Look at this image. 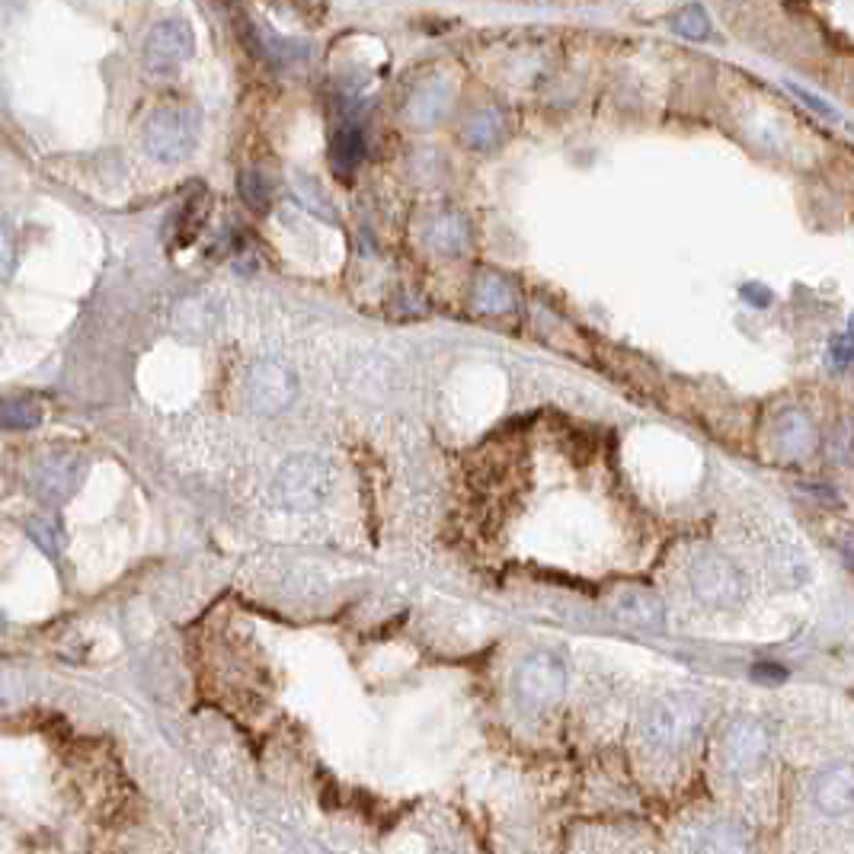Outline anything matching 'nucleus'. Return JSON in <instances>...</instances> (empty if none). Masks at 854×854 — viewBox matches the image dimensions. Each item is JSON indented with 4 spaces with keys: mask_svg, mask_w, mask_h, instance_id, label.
Here are the masks:
<instances>
[{
    "mask_svg": "<svg viewBox=\"0 0 854 854\" xmlns=\"http://www.w3.org/2000/svg\"><path fill=\"white\" fill-rule=\"evenodd\" d=\"M334 493V467L320 455H292L273 477L275 503L288 513H317Z\"/></svg>",
    "mask_w": 854,
    "mask_h": 854,
    "instance_id": "nucleus-1",
    "label": "nucleus"
},
{
    "mask_svg": "<svg viewBox=\"0 0 854 854\" xmlns=\"http://www.w3.org/2000/svg\"><path fill=\"white\" fill-rule=\"evenodd\" d=\"M704 727V707L695 695H666L646 707L641 720V736L646 746L678 752L685 749Z\"/></svg>",
    "mask_w": 854,
    "mask_h": 854,
    "instance_id": "nucleus-2",
    "label": "nucleus"
},
{
    "mask_svg": "<svg viewBox=\"0 0 854 854\" xmlns=\"http://www.w3.org/2000/svg\"><path fill=\"white\" fill-rule=\"evenodd\" d=\"M688 586H692V595L710 611H739L749 602L746 573L724 553H714V550H704L692 560Z\"/></svg>",
    "mask_w": 854,
    "mask_h": 854,
    "instance_id": "nucleus-3",
    "label": "nucleus"
},
{
    "mask_svg": "<svg viewBox=\"0 0 854 854\" xmlns=\"http://www.w3.org/2000/svg\"><path fill=\"white\" fill-rule=\"evenodd\" d=\"M563 692H567V666L550 650H538V653L525 656L513 675V695L521 710H528V714L550 710L563 698Z\"/></svg>",
    "mask_w": 854,
    "mask_h": 854,
    "instance_id": "nucleus-4",
    "label": "nucleus"
},
{
    "mask_svg": "<svg viewBox=\"0 0 854 854\" xmlns=\"http://www.w3.org/2000/svg\"><path fill=\"white\" fill-rule=\"evenodd\" d=\"M199 145V116L189 109H160L145 125V151L160 164H180Z\"/></svg>",
    "mask_w": 854,
    "mask_h": 854,
    "instance_id": "nucleus-5",
    "label": "nucleus"
},
{
    "mask_svg": "<svg viewBox=\"0 0 854 854\" xmlns=\"http://www.w3.org/2000/svg\"><path fill=\"white\" fill-rule=\"evenodd\" d=\"M720 752H724V765L730 768L732 774H742V778L756 774L768 762L771 730L765 727L762 720H756V717H739L724 732Z\"/></svg>",
    "mask_w": 854,
    "mask_h": 854,
    "instance_id": "nucleus-6",
    "label": "nucleus"
},
{
    "mask_svg": "<svg viewBox=\"0 0 854 854\" xmlns=\"http://www.w3.org/2000/svg\"><path fill=\"white\" fill-rule=\"evenodd\" d=\"M298 397V378L295 371L282 362H256L250 368V378H246V400L256 413L263 417H275L282 410H288Z\"/></svg>",
    "mask_w": 854,
    "mask_h": 854,
    "instance_id": "nucleus-7",
    "label": "nucleus"
},
{
    "mask_svg": "<svg viewBox=\"0 0 854 854\" xmlns=\"http://www.w3.org/2000/svg\"><path fill=\"white\" fill-rule=\"evenodd\" d=\"M196 52V32L186 20H160L141 49L145 67L154 74H173L180 71Z\"/></svg>",
    "mask_w": 854,
    "mask_h": 854,
    "instance_id": "nucleus-8",
    "label": "nucleus"
},
{
    "mask_svg": "<svg viewBox=\"0 0 854 854\" xmlns=\"http://www.w3.org/2000/svg\"><path fill=\"white\" fill-rule=\"evenodd\" d=\"M84 458L77 452H67V449H59V452H49L45 458L35 464L32 471V489L42 503L49 506H62L67 503L81 481H84Z\"/></svg>",
    "mask_w": 854,
    "mask_h": 854,
    "instance_id": "nucleus-9",
    "label": "nucleus"
},
{
    "mask_svg": "<svg viewBox=\"0 0 854 854\" xmlns=\"http://www.w3.org/2000/svg\"><path fill=\"white\" fill-rule=\"evenodd\" d=\"M813 806L823 813L825 820H842L854 813V765L852 762H829L813 778L810 788Z\"/></svg>",
    "mask_w": 854,
    "mask_h": 854,
    "instance_id": "nucleus-10",
    "label": "nucleus"
},
{
    "mask_svg": "<svg viewBox=\"0 0 854 854\" xmlns=\"http://www.w3.org/2000/svg\"><path fill=\"white\" fill-rule=\"evenodd\" d=\"M611 611L621 624L628 628H641V631H656L666 624V605L656 592L643 589V586H628L611 599Z\"/></svg>",
    "mask_w": 854,
    "mask_h": 854,
    "instance_id": "nucleus-11",
    "label": "nucleus"
},
{
    "mask_svg": "<svg viewBox=\"0 0 854 854\" xmlns=\"http://www.w3.org/2000/svg\"><path fill=\"white\" fill-rule=\"evenodd\" d=\"M768 573L781 582V586H788V589H800V586L810 582V573H813V570H810L806 553L797 548V545L778 541V545L768 548Z\"/></svg>",
    "mask_w": 854,
    "mask_h": 854,
    "instance_id": "nucleus-12",
    "label": "nucleus"
},
{
    "mask_svg": "<svg viewBox=\"0 0 854 854\" xmlns=\"http://www.w3.org/2000/svg\"><path fill=\"white\" fill-rule=\"evenodd\" d=\"M362 154H366V135H362V128L356 123L339 125L334 131V145H330V164H334V170L342 180L352 177V170L362 164Z\"/></svg>",
    "mask_w": 854,
    "mask_h": 854,
    "instance_id": "nucleus-13",
    "label": "nucleus"
},
{
    "mask_svg": "<svg viewBox=\"0 0 854 854\" xmlns=\"http://www.w3.org/2000/svg\"><path fill=\"white\" fill-rule=\"evenodd\" d=\"M253 49L273 62L275 67H292V64H302L310 59V45L302 42V39H288V35H275V32L266 30H253Z\"/></svg>",
    "mask_w": 854,
    "mask_h": 854,
    "instance_id": "nucleus-14",
    "label": "nucleus"
},
{
    "mask_svg": "<svg viewBox=\"0 0 854 854\" xmlns=\"http://www.w3.org/2000/svg\"><path fill=\"white\" fill-rule=\"evenodd\" d=\"M778 449L791 458H803L816 449V426L803 413H784L778 420Z\"/></svg>",
    "mask_w": 854,
    "mask_h": 854,
    "instance_id": "nucleus-15",
    "label": "nucleus"
},
{
    "mask_svg": "<svg viewBox=\"0 0 854 854\" xmlns=\"http://www.w3.org/2000/svg\"><path fill=\"white\" fill-rule=\"evenodd\" d=\"M692 854H749V839L736 823H710L698 835Z\"/></svg>",
    "mask_w": 854,
    "mask_h": 854,
    "instance_id": "nucleus-16",
    "label": "nucleus"
},
{
    "mask_svg": "<svg viewBox=\"0 0 854 854\" xmlns=\"http://www.w3.org/2000/svg\"><path fill=\"white\" fill-rule=\"evenodd\" d=\"M449 103H452V91L445 87V81H432L410 99V119L420 125L439 123L449 113Z\"/></svg>",
    "mask_w": 854,
    "mask_h": 854,
    "instance_id": "nucleus-17",
    "label": "nucleus"
},
{
    "mask_svg": "<svg viewBox=\"0 0 854 854\" xmlns=\"http://www.w3.org/2000/svg\"><path fill=\"white\" fill-rule=\"evenodd\" d=\"M503 116L496 109H481L477 116H471L464 125V145L474 151H489L499 145L503 138Z\"/></svg>",
    "mask_w": 854,
    "mask_h": 854,
    "instance_id": "nucleus-18",
    "label": "nucleus"
},
{
    "mask_svg": "<svg viewBox=\"0 0 854 854\" xmlns=\"http://www.w3.org/2000/svg\"><path fill=\"white\" fill-rule=\"evenodd\" d=\"M471 302L484 314H503V310H509V307L516 305V292L499 275H484V278H477Z\"/></svg>",
    "mask_w": 854,
    "mask_h": 854,
    "instance_id": "nucleus-19",
    "label": "nucleus"
},
{
    "mask_svg": "<svg viewBox=\"0 0 854 854\" xmlns=\"http://www.w3.org/2000/svg\"><path fill=\"white\" fill-rule=\"evenodd\" d=\"M429 246L435 253H445V256H455L467 246V224L461 221L458 214H442L426 234Z\"/></svg>",
    "mask_w": 854,
    "mask_h": 854,
    "instance_id": "nucleus-20",
    "label": "nucleus"
},
{
    "mask_svg": "<svg viewBox=\"0 0 854 854\" xmlns=\"http://www.w3.org/2000/svg\"><path fill=\"white\" fill-rule=\"evenodd\" d=\"M42 423V407L32 397L0 400V429H35Z\"/></svg>",
    "mask_w": 854,
    "mask_h": 854,
    "instance_id": "nucleus-21",
    "label": "nucleus"
},
{
    "mask_svg": "<svg viewBox=\"0 0 854 854\" xmlns=\"http://www.w3.org/2000/svg\"><path fill=\"white\" fill-rule=\"evenodd\" d=\"M27 535H30L32 541L45 550V553H59V550L64 548V531L55 519L32 516V519H27Z\"/></svg>",
    "mask_w": 854,
    "mask_h": 854,
    "instance_id": "nucleus-22",
    "label": "nucleus"
},
{
    "mask_svg": "<svg viewBox=\"0 0 854 854\" xmlns=\"http://www.w3.org/2000/svg\"><path fill=\"white\" fill-rule=\"evenodd\" d=\"M672 27L678 35H685V39H695V42H702L710 35V20H707V13H704L698 3H692V7H685V10H678L675 17H672Z\"/></svg>",
    "mask_w": 854,
    "mask_h": 854,
    "instance_id": "nucleus-23",
    "label": "nucleus"
},
{
    "mask_svg": "<svg viewBox=\"0 0 854 854\" xmlns=\"http://www.w3.org/2000/svg\"><path fill=\"white\" fill-rule=\"evenodd\" d=\"M238 189H241V199L250 209H256V212H263L270 205V199H273L270 183H266V177L260 170H244L241 180H238Z\"/></svg>",
    "mask_w": 854,
    "mask_h": 854,
    "instance_id": "nucleus-24",
    "label": "nucleus"
},
{
    "mask_svg": "<svg viewBox=\"0 0 854 854\" xmlns=\"http://www.w3.org/2000/svg\"><path fill=\"white\" fill-rule=\"evenodd\" d=\"M295 196H298V202L305 205L307 212H314V214H324V218H330V199L324 196V189L317 186V180L314 177H295Z\"/></svg>",
    "mask_w": 854,
    "mask_h": 854,
    "instance_id": "nucleus-25",
    "label": "nucleus"
},
{
    "mask_svg": "<svg viewBox=\"0 0 854 854\" xmlns=\"http://www.w3.org/2000/svg\"><path fill=\"white\" fill-rule=\"evenodd\" d=\"M13 266H17V241H13V231L0 224V282L13 275Z\"/></svg>",
    "mask_w": 854,
    "mask_h": 854,
    "instance_id": "nucleus-26",
    "label": "nucleus"
},
{
    "mask_svg": "<svg viewBox=\"0 0 854 854\" xmlns=\"http://www.w3.org/2000/svg\"><path fill=\"white\" fill-rule=\"evenodd\" d=\"M788 91H791L793 96H797V99H800V103L806 106V109H813L816 116H823V119H829V123H839V113H835V109H832L829 103H823V99H820L816 93H810V91H806V87H797V84H788Z\"/></svg>",
    "mask_w": 854,
    "mask_h": 854,
    "instance_id": "nucleus-27",
    "label": "nucleus"
},
{
    "mask_svg": "<svg viewBox=\"0 0 854 854\" xmlns=\"http://www.w3.org/2000/svg\"><path fill=\"white\" fill-rule=\"evenodd\" d=\"M752 675H756V678H765V682H784L788 672L781 670V666H756Z\"/></svg>",
    "mask_w": 854,
    "mask_h": 854,
    "instance_id": "nucleus-28",
    "label": "nucleus"
},
{
    "mask_svg": "<svg viewBox=\"0 0 854 854\" xmlns=\"http://www.w3.org/2000/svg\"><path fill=\"white\" fill-rule=\"evenodd\" d=\"M0 628H3V618H0Z\"/></svg>",
    "mask_w": 854,
    "mask_h": 854,
    "instance_id": "nucleus-29",
    "label": "nucleus"
}]
</instances>
